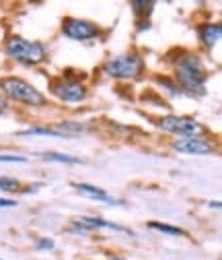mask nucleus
Here are the masks:
<instances>
[{
  "label": "nucleus",
  "instance_id": "f257e3e1",
  "mask_svg": "<svg viewBox=\"0 0 222 260\" xmlns=\"http://www.w3.org/2000/svg\"><path fill=\"white\" fill-rule=\"evenodd\" d=\"M175 75H177L179 85H181L185 91L204 93V85H206V79H208V71H206V67H204V62H202L200 56H196V54H185L183 58H179L177 67H175Z\"/></svg>",
  "mask_w": 222,
  "mask_h": 260
},
{
  "label": "nucleus",
  "instance_id": "f03ea898",
  "mask_svg": "<svg viewBox=\"0 0 222 260\" xmlns=\"http://www.w3.org/2000/svg\"><path fill=\"white\" fill-rule=\"evenodd\" d=\"M5 52L11 60L21 62L25 67H37V64L48 60V48L41 42H29L17 36L7 40Z\"/></svg>",
  "mask_w": 222,
  "mask_h": 260
},
{
  "label": "nucleus",
  "instance_id": "7ed1b4c3",
  "mask_svg": "<svg viewBox=\"0 0 222 260\" xmlns=\"http://www.w3.org/2000/svg\"><path fill=\"white\" fill-rule=\"evenodd\" d=\"M0 93L7 100H13L17 104H25L31 108H39L46 104V95L41 91H37L33 85H29L27 81L19 79V77H5L0 79Z\"/></svg>",
  "mask_w": 222,
  "mask_h": 260
},
{
  "label": "nucleus",
  "instance_id": "20e7f679",
  "mask_svg": "<svg viewBox=\"0 0 222 260\" xmlns=\"http://www.w3.org/2000/svg\"><path fill=\"white\" fill-rule=\"evenodd\" d=\"M144 71V60L138 54H125V56H117L111 58L103 64V73L111 79H136L140 77Z\"/></svg>",
  "mask_w": 222,
  "mask_h": 260
},
{
  "label": "nucleus",
  "instance_id": "39448f33",
  "mask_svg": "<svg viewBox=\"0 0 222 260\" xmlns=\"http://www.w3.org/2000/svg\"><path fill=\"white\" fill-rule=\"evenodd\" d=\"M158 126L171 135H179L181 139L204 135V126L200 122H196L194 118H185V116H165L158 120Z\"/></svg>",
  "mask_w": 222,
  "mask_h": 260
},
{
  "label": "nucleus",
  "instance_id": "423d86ee",
  "mask_svg": "<svg viewBox=\"0 0 222 260\" xmlns=\"http://www.w3.org/2000/svg\"><path fill=\"white\" fill-rule=\"evenodd\" d=\"M62 31L64 36L76 42H86L99 36V27L91 23V21H82V19H64L62 23Z\"/></svg>",
  "mask_w": 222,
  "mask_h": 260
},
{
  "label": "nucleus",
  "instance_id": "0eeeda50",
  "mask_svg": "<svg viewBox=\"0 0 222 260\" xmlns=\"http://www.w3.org/2000/svg\"><path fill=\"white\" fill-rule=\"evenodd\" d=\"M54 95H58L66 104H80L86 100V87L80 81H58L52 85Z\"/></svg>",
  "mask_w": 222,
  "mask_h": 260
},
{
  "label": "nucleus",
  "instance_id": "6e6552de",
  "mask_svg": "<svg viewBox=\"0 0 222 260\" xmlns=\"http://www.w3.org/2000/svg\"><path fill=\"white\" fill-rule=\"evenodd\" d=\"M173 147L179 153H187V155H208V153L216 151L214 143L204 139V137H185V139L175 141Z\"/></svg>",
  "mask_w": 222,
  "mask_h": 260
},
{
  "label": "nucleus",
  "instance_id": "1a4fd4ad",
  "mask_svg": "<svg viewBox=\"0 0 222 260\" xmlns=\"http://www.w3.org/2000/svg\"><path fill=\"white\" fill-rule=\"evenodd\" d=\"M76 223L82 225L86 232L99 230V227H105V230H115V232H123V234H130V236H132V232L128 230V227H121V225H117V223H109V221L99 219V217H82V219H78Z\"/></svg>",
  "mask_w": 222,
  "mask_h": 260
},
{
  "label": "nucleus",
  "instance_id": "9d476101",
  "mask_svg": "<svg viewBox=\"0 0 222 260\" xmlns=\"http://www.w3.org/2000/svg\"><path fill=\"white\" fill-rule=\"evenodd\" d=\"M220 38H222V27L218 23H206L200 27V40L206 48L216 46L220 42Z\"/></svg>",
  "mask_w": 222,
  "mask_h": 260
},
{
  "label": "nucleus",
  "instance_id": "9b49d317",
  "mask_svg": "<svg viewBox=\"0 0 222 260\" xmlns=\"http://www.w3.org/2000/svg\"><path fill=\"white\" fill-rule=\"evenodd\" d=\"M74 188H76L80 194H84V197H88V199L105 201V203H117V201H113L111 197H107L105 190H101V188H97V186H91V184H74Z\"/></svg>",
  "mask_w": 222,
  "mask_h": 260
},
{
  "label": "nucleus",
  "instance_id": "f8f14e48",
  "mask_svg": "<svg viewBox=\"0 0 222 260\" xmlns=\"http://www.w3.org/2000/svg\"><path fill=\"white\" fill-rule=\"evenodd\" d=\"M58 133H62L64 137H68V135H78V133H86L88 130V126H82V124H76V122H62V124H58Z\"/></svg>",
  "mask_w": 222,
  "mask_h": 260
},
{
  "label": "nucleus",
  "instance_id": "ddd939ff",
  "mask_svg": "<svg viewBox=\"0 0 222 260\" xmlns=\"http://www.w3.org/2000/svg\"><path fill=\"white\" fill-rule=\"evenodd\" d=\"M21 137H64L56 128H27L21 133Z\"/></svg>",
  "mask_w": 222,
  "mask_h": 260
},
{
  "label": "nucleus",
  "instance_id": "4468645a",
  "mask_svg": "<svg viewBox=\"0 0 222 260\" xmlns=\"http://www.w3.org/2000/svg\"><path fill=\"white\" fill-rule=\"evenodd\" d=\"M150 230H156V232H163V234H169V236H185V232L181 227H173V225H167V223H158V221H150L148 223Z\"/></svg>",
  "mask_w": 222,
  "mask_h": 260
},
{
  "label": "nucleus",
  "instance_id": "2eb2a0df",
  "mask_svg": "<svg viewBox=\"0 0 222 260\" xmlns=\"http://www.w3.org/2000/svg\"><path fill=\"white\" fill-rule=\"evenodd\" d=\"M43 159L46 161H58V164H70V166L80 164V159H76L72 155H64V153H43Z\"/></svg>",
  "mask_w": 222,
  "mask_h": 260
},
{
  "label": "nucleus",
  "instance_id": "dca6fc26",
  "mask_svg": "<svg viewBox=\"0 0 222 260\" xmlns=\"http://www.w3.org/2000/svg\"><path fill=\"white\" fill-rule=\"evenodd\" d=\"M19 188H21V182L17 178H7V176L0 178V190L3 192H15Z\"/></svg>",
  "mask_w": 222,
  "mask_h": 260
},
{
  "label": "nucleus",
  "instance_id": "f3484780",
  "mask_svg": "<svg viewBox=\"0 0 222 260\" xmlns=\"http://www.w3.org/2000/svg\"><path fill=\"white\" fill-rule=\"evenodd\" d=\"M132 7H134V13L136 15H150V11H152V3H144V0H136V3H132Z\"/></svg>",
  "mask_w": 222,
  "mask_h": 260
},
{
  "label": "nucleus",
  "instance_id": "a211bd4d",
  "mask_svg": "<svg viewBox=\"0 0 222 260\" xmlns=\"http://www.w3.org/2000/svg\"><path fill=\"white\" fill-rule=\"evenodd\" d=\"M0 161L3 164H27V157H19V155H0Z\"/></svg>",
  "mask_w": 222,
  "mask_h": 260
},
{
  "label": "nucleus",
  "instance_id": "6ab92c4d",
  "mask_svg": "<svg viewBox=\"0 0 222 260\" xmlns=\"http://www.w3.org/2000/svg\"><path fill=\"white\" fill-rule=\"evenodd\" d=\"M35 248H37V250H52V248H54V242L48 240V238H41V240L35 244Z\"/></svg>",
  "mask_w": 222,
  "mask_h": 260
},
{
  "label": "nucleus",
  "instance_id": "aec40b11",
  "mask_svg": "<svg viewBox=\"0 0 222 260\" xmlns=\"http://www.w3.org/2000/svg\"><path fill=\"white\" fill-rule=\"evenodd\" d=\"M7 207H17V203L11 199H0V209H7Z\"/></svg>",
  "mask_w": 222,
  "mask_h": 260
},
{
  "label": "nucleus",
  "instance_id": "412c9836",
  "mask_svg": "<svg viewBox=\"0 0 222 260\" xmlns=\"http://www.w3.org/2000/svg\"><path fill=\"white\" fill-rule=\"evenodd\" d=\"M5 108H7V100H5L3 95H0V110H5Z\"/></svg>",
  "mask_w": 222,
  "mask_h": 260
},
{
  "label": "nucleus",
  "instance_id": "4be33fe9",
  "mask_svg": "<svg viewBox=\"0 0 222 260\" xmlns=\"http://www.w3.org/2000/svg\"><path fill=\"white\" fill-rule=\"evenodd\" d=\"M210 207H212V209H220V203H218V201H216V203H210Z\"/></svg>",
  "mask_w": 222,
  "mask_h": 260
},
{
  "label": "nucleus",
  "instance_id": "5701e85b",
  "mask_svg": "<svg viewBox=\"0 0 222 260\" xmlns=\"http://www.w3.org/2000/svg\"><path fill=\"white\" fill-rule=\"evenodd\" d=\"M111 260H125V258H121V256H113Z\"/></svg>",
  "mask_w": 222,
  "mask_h": 260
}]
</instances>
